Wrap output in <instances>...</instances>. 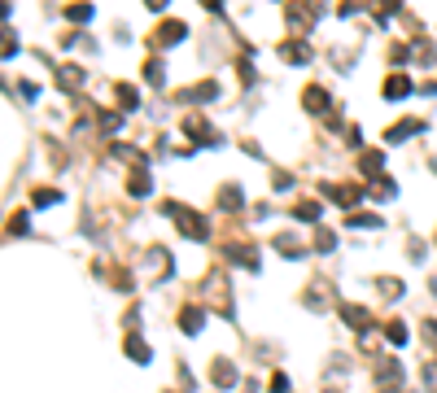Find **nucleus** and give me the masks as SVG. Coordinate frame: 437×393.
I'll use <instances>...</instances> for the list:
<instances>
[{"mask_svg":"<svg viewBox=\"0 0 437 393\" xmlns=\"http://www.w3.org/2000/svg\"><path fill=\"white\" fill-rule=\"evenodd\" d=\"M127 192H132V196H149L153 192V179L144 175V171H136L132 179H127Z\"/></svg>","mask_w":437,"mask_h":393,"instance_id":"nucleus-19","label":"nucleus"},{"mask_svg":"<svg viewBox=\"0 0 437 393\" xmlns=\"http://www.w3.org/2000/svg\"><path fill=\"white\" fill-rule=\"evenodd\" d=\"M118 127H123L118 114H101V131H105V136H109V131H118Z\"/></svg>","mask_w":437,"mask_h":393,"instance_id":"nucleus-29","label":"nucleus"},{"mask_svg":"<svg viewBox=\"0 0 437 393\" xmlns=\"http://www.w3.org/2000/svg\"><path fill=\"white\" fill-rule=\"evenodd\" d=\"M306 306H311V310H319L323 302H328V280H315L311 288H306V298H302Z\"/></svg>","mask_w":437,"mask_h":393,"instance_id":"nucleus-17","label":"nucleus"},{"mask_svg":"<svg viewBox=\"0 0 437 393\" xmlns=\"http://www.w3.org/2000/svg\"><path fill=\"white\" fill-rule=\"evenodd\" d=\"M429 284H433V293H437V275H433V280H429Z\"/></svg>","mask_w":437,"mask_h":393,"instance_id":"nucleus-37","label":"nucleus"},{"mask_svg":"<svg viewBox=\"0 0 437 393\" xmlns=\"http://www.w3.org/2000/svg\"><path fill=\"white\" fill-rule=\"evenodd\" d=\"M415 131H424V123H420V118H402V123H394L390 131H385V140H390V144H402V140H411Z\"/></svg>","mask_w":437,"mask_h":393,"instance_id":"nucleus-2","label":"nucleus"},{"mask_svg":"<svg viewBox=\"0 0 437 393\" xmlns=\"http://www.w3.org/2000/svg\"><path fill=\"white\" fill-rule=\"evenodd\" d=\"M385 337H390L394 346H407V323H402V319H390V323H385Z\"/></svg>","mask_w":437,"mask_h":393,"instance_id":"nucleus-23","label":"nucleus"},{"mask_svg":"<svg viewBox=\"0 0 437 393\" xmlns=\"http://www.w3.org/2000/svg\"><path fill=\"white\" fill-rule=\"evenodd\" d=\"M144 5H149V9H167V0H144Z\"/></svg>","mask_w":437,"mask_h":393,"instance_id":"nucleus-36","label":"nucleus"},{"mask_svg":"<svg viewBox=\"0 0 437 393\" xmlns=\"http://www.w3.org/2000/svg\"><path fill=\"white\" fill-rule=\"evenodd\" d=\"M215 96H219V84H215V79H206V84H197V88H188L184 96H180V101H197V105H206V101H215Z\"/></svg>","mask_w":437,"mask_h":393,"instance_id":"nucleus-3","label":"nucleus"},{"mask_svg":"<svg viewBox=\"0 0 437 393\" xmlns=\"http://www.w3.org/2000/svg\"><path fill=\"white\" fill-rule=\"evenodd\" d=\"M376 376H381V385H398L402 380V363H398V358H381Z\"/></svg>","mask_w":437,"mask_h":393,"instance_id":"nucleus-10","label":"nucleus"},{"mask_svg":"<svg viewBox=\"0 0 437 393\" xmlns=\"http://www.w3.org/2000/svg\"><path fill=\"white\" fill-rule=\"evenodd\" d=\"M9 232L22 236V232H26V215H13V219H9Z\"/></svg>","mask_w":437,"mask_h":393,"instance_id":"nucleus-30","label":"nucleus"},{"mask_svg":"<svg viewBox=\"0 0 437 393\" xmlns=\"http://www.w3.org/2000/svg\"><path fill=\"white\" fill-rule=\"evenodd\" d=\"M201 323H206V310H201V306H188L184 315H180V332L197 337V332H201Z\"/></svg>","mask_w":437,"mask_h":393,"instance_id":"nucleus-5","label":"nucleus"},{"mask_svg":"<svg viewBox=\"0 0 437 393\" xmlns=\"http://www.w3.org/2000/svg\"><path fill=\"white\" fill-rule=\"evenodd\" d=\"M219 210H223V215H236V210H240V188L236 184L219 192Z\"/></svg>","mask_w":437,"mask_h":393,"instance_id":"nucleus-20","label":"nucleus"},{"mask_svg":"<svg viewBox=\"0 0 437 393\" xmlns=\"http://www.w3.org/2000/svg\"><path fill=\"white\" fill-rule=\"evenodd\" d=\"M407 92H411V79L407 75H390V79H385V101H402Z\"/></svg>","mask_w":437,"mask_h":393,"instance_id":"nucleus-6","label":"nucleus"},{"mask_svg":"<svg viewBox=\"0 0 437 393\" xmlns=\"http://www.w3.org/2000/svg\"><path fill=\"white\" fill-rule=\"evenodd\" d=\"M381 167H385V157H381L376 149H371V153H363V171H367V175H381Z\"/></svg>","mask_w":437,"mask_h":393,"instance_id":"nucleus-27","label":"nucleus"},{"mask_svg":"<svg viewBox=\"0 0 437 393\" xmlns=\"http://www.w3.org/2000/svg\"><path fill=\"white\" fill-rule=\"evenodd\" d=\"M162 215H171L175 223H180V232H184V236H192V240H206V232H210L201 215H192V210H180L175 201H162Z\"/></svg>","mask_w":437,"mask_h":393,"instance_id":"nucleus-1","label":"nucleus"},{"mask_svg":"<svg viewBox=\"0 0 437 393\" xmlns=\"http://www.w3.org/2000/svg\"><path fill=\"white\" fill-rule=\"evenodd\" d=\"M57 201H61V192H57V188H36V206L48 210V206H57Z\"/></svg>","mask_w":437,"mask_h":393,"instance_id":"nucleus-26","label":"nucleus"},{"mask_svg":"<svg viewBox=\"0 0 437 393\" xmlns=\"http://www.w3.org/2000/svg\"><path fill=\"white\" fill-rule=\"evenodd\" d=\"M184 36H188V26H184V22H167V26H162V31H158V44H162V48H167V44H180Z\"/></svg>","mask_w":437,"mask_h":393,"instance_id":"nucleus-16","label":"nucleus"},{"mask_svg":"<svg viewBox=\"0 0 437 393\" xmlns=\"http://www.w3.org/2000/svg\"><path fill=\"white\" fill-rule=\"evenodd\" d=\"M228 262H240V267L258 271V249H254V245H236V249H228Z\"/></svg>","mask_w":437,"mask_h":393,"instance_id":"nucleus-15","label":"nucleus"},{"mask_svg":"<svg viewBox=\"0 0 437 393\" xmlns=\"http://www.w3.org/2000/svg\"><path fill=\"white\" fill-rule=\"evenodd\" d=\"M201 5H206V9H215V13H219V9H223V0H201Z\"/></svg>","mask_w":437,"mask_h":393,"instance_id":"nucleus-35","label":"nucleus"},{"mask_svg":"<svg viewBox=\"0 0 437 393\" xmlns=\"http://www.w3.org/2000/svg\"><path fill=\"white\" fill-rule=\"evenodd\" d=\"M350 227H381L376 215H350Z\"/></svg>","mask_w":437,"mask_h":393,"instance_id":"nucleus-28","label":"nucleus"},{"mask_svg":"<svg viewBox=\"0 0 437 393\" xmlns=\"http://www.w3.org/2000/svg\"><path fill=\"white\" fill-rule=\"evenodd\" d=\"M302 105H306V109H311V114H323V109H328V92H323V88H315V84H311V88H306V92H302Z\"/></svg>","mask_w":437,"mask_h":393,"instance_id":"nucleus-9","label":"nucleus"},{"mask_svg":"<svg viewBox=\"0 0 437 393\" xmlns=\"http://www.w3.org/2000/svg\"><path fill=\"white\" fill-rule=\"evenodd\" d=\"M84 79H88V70H84V66H57V84L66 88V92H75L79 84H84Z\"/></svg>","mask_w":437,"mask_h":393,"instance_id":"nucleus-4","label":"nucleus"},{"mask_svg":"<svg viewBox=\"0 0 437 393\" xmlns=\"http://www.w3.org/2000/svg\"><path fill=\"white\" fill-rule=\"evenodd\" d=\"M162 79H167V70H162V61H149V66H144V84L162 88Z\"/></svg>","mask_w":437,"mask_h":393,"instance_id":"nucleus-25","label":"nucleus"},{"mask_svg":"<svg viewBox=\"0 0 437 393\" xmlns=\"http://www.w3.org/2000/svg\"><path fill=\"white\" fill-rule=\"evenodd\" d=\"M140 105V96H136V88L132 84H118V109L127 114V109H136Z\"/></svg>","mask_w":437,"mask_h":393,"instance_id":"nucleus-21","label":"nucleus"},{"mask_svg":"<svg viewBox=\"0 0 437 393\" xmlns=\"http://www.w3.org/2000/svg\"><path fill=\"white\" fill-rule=\"evenodd\" d=\"M342 319L350 328H359V332H371V315H367L363 306H342Z\"/></svg>","mask_w":437,"mask_h":393,"instance_id":"nucleus-7","label":"nucleus"},{"mask_svg":"<svg viewBox=\"0 0 437 393\" xmlns=\"http://www.w3.org/2000/svg\"><path fill=\"white\" fill-rule=\"evenodd\" d=\"M381 293H385V298H398L402 284H398V280H381Z\"/></svg>","mask_w":437,"mask_h":393,"instance_id":"nucleus-33","label":"nucleus"},{"mask_svg":"<svg viewBox=\"0 0 437 393\" xmlns=\"http://www.w3.org/2000/svg\"><path fill=\"white\" fill-rule=\"evenodd\" d=\"M184 131H188V136L197 140V144H219V136H215V131H210L201 118H188V123H184Z\"/></svg>","mask_w":437,"mask_h":393,"instance_id":"nucleus-11","label":"nucleus"},{"mask_svg":"<svg viewBox=\"0 0 437 393\" xmlns=\"http://www.w3.org/2000/svg\"><path fill=\"white\" fill-rule=\"evenodd\" d=\"M123 350H127V358H132V363H149V358H153V350L144 346L140 337H127V341H123Z\"/></svg>","mask_w":437,"mask_h":393,"instance_id":"nucleus-12","label":"nucleus"},{"mask_svg":"<svg viewBox=\"0 0 437 393\" xmlns=\"http://www.w3.org/2000/svg\"><path fill=\"white\" fill-rule=\"evenodd\" d=\"M359 5H363V0H346V5H342V13H354Z\"/></svg>","mask_w":437,"mask_h":393,"instance_id":"nucleus-34","label":"nucleus"},{"mask_svg":"<svg viewBox=\"0 0 437 393\" xmlns=\"http://www.w3.org/2000/svg\"><path fill=\"white\" fill-rule=\"evenodd\" d=\"M66 18H70V22H92V5H84V0H75V5L66 9Z\"/></svg>","mask_w":437,"mask_h":393,"instance_id":"nucleus-24","label":"nucleus"},{"mask_svg":"<svg viewBox=\"0 0 437 393\" xmlns=\"http://www.w3.org/2000/svg\"><path fill=\"white\" fill-rule=\"evenodd\" d=\"M280 57H284L289 66H298V61H306V57H311V48H306L302 40H284V44H280Z\"/></svg>","mask_w":437,"mask_h":393,"instance_id":"nucleus-8","label":"nucleus"},{"mask_svg":"<svg viewBox=\"0 0 437 393\" xmlns=\"http://www.w3.org/2000/svg\"><path fill=\"white\" fill-rule=\"evenodd\" d=\"M332 245H337V240H332L328 232H319V236H315V249H319V254H328V249H332Z\"/></svg>","mask_w":437,"mask_h":393,"instance_id":"nucleus-31","label":"nucleus"},{"mask_svg":"<svg viewBox=\"0 0 437 393\" xmlns=\"http://www.w3.org/2000/svg\"><path fill=\"white\" fill-rule=\"evenodd\" d=\"M271 393H289V376H280V371L271 376Z\"/></svg>","mask_w":437,"mask_h":393,"instance_id":"nucleus-32","label":"nucleus"},{"mask_svg":"<svg viewBox=\"0 0 437 393\" xmlns=\"http://www.w3.org/2000/svg\"><path fill=\"white\" fill-rule=\"evenodd\" d=\"M215 385L219 389H232L236 385V367L228 363V358H215Z\"/></svg>","mask_w":437,"mask_h":393,"instance_id":"nucleus-13","label":"nucleus"},{"mask_svg":"<svg viewBox=\"0 0 437 393\" xmlns=\"http://www.w3.org/2000/svg\"><path fill=\"white\" fill-rule=\"evenodd\" d=\"M276 254H284V258H302L306 249H302L293 236H276Z\"/></svg>","mask_w":437,"mask_h":393,"instance_id":"nucleus-22","label":"nucleus"},{"mask_svg":"<svg viewBox=\"0 0 437 393\" xmlns=\"http://www.w3.org/2000/svg\"><path fill=\"white\" fill-rule=\"evenodd\" d=\"M328 196H332V201H342V206H359V201H363V188H354V184L332 188V184H328Z\"/></svg>","mask_w":437,"mask_h":393,"instance_id":"nucleus-14","label":"nucleus"},{"mask_svg":"<svg viewBox=\"0 0 437 393\" xmlns=\"http://www.w3.org/2000/svg\"><path fill=\"white\" fill-rule=\"evenodd\" d=\"M319 215H323L319 201H298L293 206V219H302V223H319Z\"/></svg>","mask_w":437,"mask_h":393,"instance_id":"nucleus-18","label":"nucleus"}]
</instances>
